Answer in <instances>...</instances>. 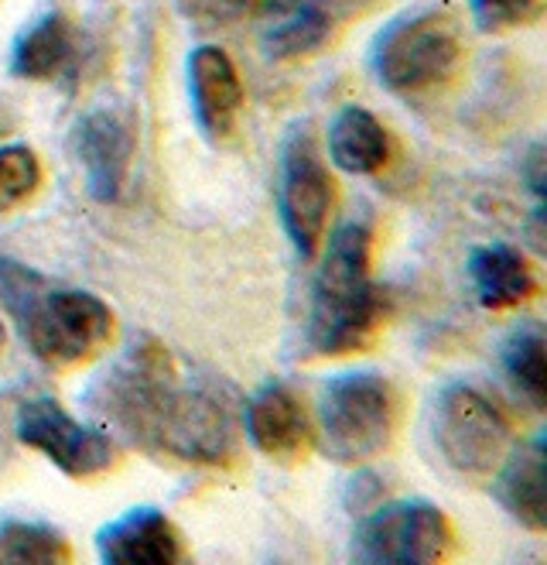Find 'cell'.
Here are the masks:
<instances>
[{
    "label": "cell",
    "mask_w": 547,
    "mask_h": 565,
    "mask_svg": "<svg viewBox=\"0 0 547 565\" xmlns=\"http://www.w3.org/2000/svg\"><path fill=\"white\" fill-rule=\"evenodd\" d=\"M0 306L31 356L52 374L89 367L117 337V316L99 295L62 285L14 257H0Z\"/></svg>",
    "instance_id": "obj_2"
},
{
    "label": "cell",
    "mask_w": 547,
    "mask_h": 565,
    "mask_svg": "<svg viewBox=\"0 0 547 565\" xmlns=\"http://www.w3.org/2000/svg\"><path fill=\"white\" fill-rule=\"evenodd\" d=\"M175 11L202 31H219V28H233L244 18H250L257 11L260 0H171Z\"/></svg>",
    "instance_id": "obj_22"
},
{
    "label": "cell",
    "mask_w": 547,
    "mask_h": 565,
    "mask_svg": "<svg viewBox=\"0 0 547 565\" xmlns=\"http://www.w3.org/2000/svg\"><path fill=\"white\" fill-rule=\"evenodd\" d=\"M465 28L452 8H415L390 18L369 49V70L400 99H435L465 65Z\"/></svg>",
    "instance_id": "obj_4"
},
{
    "label": "cell",
    "mask_w": 547,
    "mask_h": 565,
    "mask_svg": "<svg viewBox=\"0 0 547 565\" xmlns=\"http://www.w3.org/2000/svg\"><path fill=\"white\" fill-rule=\"evenodd\" d=\"M387 326V295L373 278V226L342 223L325 244L312 285L304 347L319 360L369 350Z\"/></svg>",
    "instance_id": "obj_3"
},
{
    "label": "cell",
    "mask_w": 547,
    "mask_h": 565,
    "mask_svg": "<svg viewBox=\"0 0 547 565\" xmlns=\"http://www.w3.org/2000/svg\"><path fill=\"white\" fill-rule=\"evenodd\" d=\"M14 439L73 480H99L120 467V449L107 431L76 422L49 394H24L14 405Z\"/></svg>",
    "instance_id": "obj_9"
},
{
    "label": "cell",
    "mask_w": 547,
    "mask_h": 565,
    "mask_svg": "<svg viewBox=\"0 0 547 565\" xmlns=\"http://www.w3.org/2000/svg\"><path fill=\"white\" fill-rule=\"evenodd\" d=\"M73 558H76V552L58 527L42 524V521H21V518L0 521V562L62 565Z\"/></svg>",
    "instance_id": "obj_20"
},
{
    "label": "cell",
    "mask_w": 547,
    "mask_h": 565,
    "mask_svg": "<svg viewBox=\"0 0 547 565\" xmlns=\"http://www.w3.org/2000/svg\"><path fill=\"white\" fill-rule=\"evenodd\" d=\"M239 428L247 431L250 446L260 456L281 462V467H294L315 449V418L298 391L281 381H270L250 394Z\"/></svg>",
    "instance_id": "obj_12"
},
{
    "label": "cell",
    "mask_w": 547,
    "mask_h": 565,
    "mask_svg": "<svg viewBox=\"0 0 547 565\" xmlns=\"http://www.w3.org/2000/svg\"><path fill=\"white\" fill-rule=\"evenodd\" d=\"M185 79L199 135L216 148L229 145L247 107L244 79H239L233 58L216 45H199L185 62Z\"/></svg>",
    "instance_id": "obj_13"
},
{
    "label": "cell",
    "mask_w": 547,
    "mask_h": 565,
    "mask_svg": "<svg viewBox=\"0 0 547 565\" xmlns=\"http://www.w3.org/2000/svg\"><path fill=\"white\" fill-rule=\"evenodd\" d=\"M503 371L524 402L540 412L544 408V329L540 322H521L517 329L503 340L500 350Z\"/></svg>",
    "instance_id": "obj_19"
},
{
    "label": "cell",
    "mask_w": 547,
    "mask_h": 565,
    "mask_svg": "<svg viewBox=\"0 0 547 565\" xmlns=\"http://www.w3.org/2000/svg\"><path fill=\"white\" fill-rule=\"evenodd\" d=\"M459 555L452 518L431 501L376 508L353 535V558L369 565H435Z\"/></svg>",
    "instance_id": "obj_8"
},
{
    "label": "cell",
    "mask_w": 547,
    "mask_h": 565,
    "mask_svg": "<svg viewBox=\"0 0 547 565\" xmlns=\"http://www.w3.org/2000/svg\"><path fill=\"white\" fill-rule=\"evenodd\" d=\"M400 387L376 371H346L325 381L315 412V446L342 467L387 456L404 428Z\"/></svg>",
    "instance_id": "obj_5"
},
{
    "label": "cell",
    "mask_w": 547,
    "mask_h": 565,
    "mask_svg": "<svg viewBox=\"0 0 547 565\" xmlns=\"http://www.w3.org/2000/svg\"><path fill=\"white\" fill-rule=\"evenodd\" d=\"M493 493L500 508L521 521L527 531L540 535L547 504H544V436L530 443H517L503 459V467L493 473Z\"/></svg>",
    "instance_id": "obj_17"
},
{
    "label": "cell",
    "mask_w": 547,
    "mask_h": 565,
    "mask_svg": "<svg viewBox=\"0 0 547 565\" xmlns=\"http://www.w3.org/2000/svg\"><path fill=\"white\" fill-rule=\"evenodd\" d=\"M86 408L151 459L236 470L244 459L236 394L148 332L130 337L86 387Z\"/></svg>",
    "instance_id": "obj_1"
},
{
    "label": "cell",
    "mask_w": 547,
    "mask_h": 565,
    "mask_svg": "<svg viewBox=\"0 0 547 565\" xmlns=\"http://www.w3.org/2000/svg\"><path fill=\"white\" fill-rule=\"evenodd\" d=\"M73 148L86 189L99 203H117L133 169V127L117 107H93L73 127Z\"/></svg>",
    "instance_id": "obj_11"
},
{
    "label": "cell",
    "mask_w": 547,
    "mask_h": 565,
    "mask_svg": "<svg viewBox=\"0 0 547 565\" xmlns=\"http://www.w3.org/2000/svg\"><path fill=\"white\" fill-rule=\"evenodd\" d=\"M329 158L346 175H376L390 161L387 127L363 107H342L329 124Z\"/></svg>",
    "instance_id": "obj_18"
},
{
    "label": "cell",
    "mask_w": 547,
    "mask_h": 565,
    "mask_svg": "<svg viewBox=\"0 0 547 565\" xmlns=\"http://www.w3.org/2000/svg\"><path fill=\"white\" fill-rule=\"evenodd\" d=\"M86 35L83 28L62 14L49 11L34 18L11 45V76L28 83H58L73 89L83 79L86 65Z\"/></svg>",
    "instance_id": "obj_14"
},
{
    "label": "cell",
    "mask_w": 547,
    "mask_h": 565,
    "mask_svg": "<svg viewBox=\"0 0 547 565\" xmlns=\"http://www.w3.org/2000/svg\"><path fill=\"white\" fill-rule=\"evenodd\" d=\"M96 552L103 562H148V565H168L189 558L182 531L158 508H133L124 518L110 521L96 535Z\"/></svg>",
    "instance_id": "obj_15"
},
{
    "label": "cell",
    "mask_w": 547,
    "mask_h": 565,
    "mask_svg": "<svg viewBox=\"0 0 547 565\" xmlns=\"http://www.w3.org/2000/svg\"><path fill=\"white\" fill-rule=\"evenodd\" d=\"M42 158L28 145H0V216L24 210L42 192Z\"/></svg>",
    "instance_id": "obj_21"
},
{
    "label": "cell",
    "mask_w": 547,
    "mask_h": 565,
    "mask_svg": "<svg viewBox=\"0 0 547 565\" xmlns=\"http://www.w3.org/2000/svg\"><path fill=\"white\" fill-rule=\"evenodd\" d=\"M380 0H260L257 42L270 62H301L325 52Z\"/></svg>",
    "instance_id": "obj_10"
},
{
    "label": "cell",
    "mask_w": 547,
    "mask_h": 565,
    "mask_svg": "<svg viewBox=\"0 0 547 565\" xmlns=\"http://www.w3.org/2000/svg\"><path fill=\"white\" fill-rule=\"evenodd\" d=\"M469 11L479 31L500 35L510 28L534 24L540 18V0H469Z\"/></svg>",
    "instance_id": "obj_23"
},
{
    "label": "cell",
    "mask_w": 547,
    "mask_h": 565,
    "mask_svg": "<svg viewBox=\"0 0 547 565\" xmlns=\"http://www.w3.org/2000/svg\"><path fill=\"white\" fill-rule=\"evenodd\" d=\"M469 275L479 306L490 312L521 309L540 295V278L534 264L510 244L475 247L469 257Z\"/></svg>",
    "instance_id": "obj_16"
},
{
    "label": "cell",
    "mask_w": 547,
    "mask_h": 565,
    "mask_svg": "<svg viewBox=\"0 0 547 565\" xmlns=\"http://www.w3.org/2000/svg\"><path fill=\"white\" fill-rule=\"evenodd\" d=\"M435 446L455 477L493 480L510 449L517 446V428L506 408L472 384H449L435 402Z\"/></svg>",
    "instance_id": "obj_6"
},
{
    "label": "cell",
    "mask_w": 547,
    "mask_h": 565,
    "mask_svg": "<svg viewBox=\"0 0 547 565\" xmlns=\"http://www.w3.org/2000/svg\"><path fill=\"white\" fill-rule=\"evenodd\" d=\"M4 350H8V329L0 322V360H4Z\"/></svg>",
    "instance_id": "obj_24"
},
{
    "label": "cell",
    "mask_w": 547,
    "mask_h": 565,
    "mask_svg": "<svg viewBox=\"0 0 547 565\" xmlns=\"http://www.w3.org/2000/svg\"><path fill=\"white\" fill-rule=\"evenodd\" d=\"M335 203L339 189L315 135L308 124H294L281 141L278 158V213L301 260H312L322 250Z\"/></svg>",
    "instance_id": "obj_7"
}]
</instances>
